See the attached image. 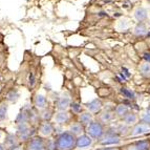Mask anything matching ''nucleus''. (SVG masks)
<instances>
[{
	"mask_svg": "<svg viewBox=\"0 0 150 150\" xmlns=\"http://www.w3.org/2000/svg\"><path fill=\"white\" fill-rule=\"evenodd\" d=\"M18 97H19V95H18L17 90H12V91H10V93H8V100L11 101V102L17 101Z\"/></svg>",
	"mask_w": 150,
	"mask_h": 150,
	"instance_id": "25",
	"label": "nucleus"
},
{
	"mask_svg": "<svg viewBox=\"0 0 150 150\" xmlns=\"http://www.w3.org/2000/svg\"><path fill=\"white\" fill-rule=\"evenodd\" d=\"M70 108H71L74 113H79V115L81 113V110H82V107H81L79 103H71L70 104Z\"/></svg>",
	"mask_w": 150,
	"mask_h": 150,
	"instance_id": "26",
	"label": "nucleus"
},
{
	"mask_svg": "<svg viewBox=\"0 0 150 150\" xmlns=\"http://www.w3.org/2000/svg\"><path fill=\"white\" fill-rule=\"evenodd\" d=\"M147 10L144 8H137V11L134 12V17L137 18V20L140 21V22H143L144 20H146L148 17L147 15Z\"/></svg>",
	"mask_w": 150,
	"mask_h": 150,
	"instance_id": "18",
	"label": "nucleus"
},
{
	"mask_svg": "<svg viewBox=\"0 0 150 150\" xmlns=\"http://www.w3.org/2000/svg\"><path fill=\"white\" fill-rule=\"evenodd\" d=\"M26 150H46L45 142L42 138H34L28 143Z\"/></svg>",
	"mask_w": 150,
	"mask_h": 150,
	"instance_id": "8",
	"label": "nucleus"
},
{
	"mask_svg": "<svg viewBox=\"0 0 150 150\" xmlns=\"http://www.w3.org/2000/svg\"><path fill=\"white\" fill-rule=\"evenodd\" d=\"M121 93H122L126 99H135V95L133 91H131L130 89H127V88H122L121 89Z\"/></svg>",
	"mask_w": 150,
	"mask_h": 150,
	"instance_id": "23",
	"label": "nucleus"
},
{
	"mask_svg": "<svg viewBox=\"0 0 150 150\" xmlns=\"http://www.w3.org/2000/svg\"><path fill=\"white\" fill-rule=\"evenodd\" d=\"M93 120H95L93 115L90 113L89 111H87V110H86V111H83V112H81L80 115H79V122H80L85 128L87 127Z\"/></svg>",
	"mask_w": 150,
	"mask_h": 150,
	"instance_id": "13",
	"label": "nucleus"
},
{
	"mask_svg": "<svg viewBox=\"0 0 150 150\" xmlns=\"http://www.w3.org/2000/svg\"><path fill=\"white\" fill-rule=\"evenodd\" d=\"M99 90H100L99 91V96L100 97H106V96H108L110 93V90L108 88H101Z\"/></svg>",
	"mask_w": 150,
	"mask_h": 150,
	"instance_id": "28",
	"label": "nucleus"
},
{
	"mask_svg": "<svg viewBox=\"0 0 150 150\" xmlns=\"http://www.w3.org/2000/svg\"><path fill=\"white\" fill-rule=\"evenodd\" d=\"M121 121H122V123H124L125 125H127L128 127H132V126H134L135 124H138V123L140 122V115H139L138 113H135L130 110L129 112H128Z\"/></svg>",
	"mask_w": 150,
	"mask_h": 150,
	"instance_id": "7",
	"label": "nucleus"
},
{
	"mask_svg": "<svg viewBox=\"0 0 150 150\" xmlns=\"http://www.w3.org/2000/svg\"><path fill=\"white\" fill-rule=\"evenodd\" d=\"M34 103H35L36 107L39 108V109H45L46 105H47V99H46L44 96L38 95V96H36Z\"/></svg>",
	"mask_w": 150,
	"mask_h": 150,
	"instance_id": "17",
	"label": "nucleus"
},
{
	"mask_svg": "<svg viewBox=\"0 0 150 150\" xmlns=\"http://www.w3.org/2000/svg\"><path fill=\"white\" fill-rule=\"evenodd\" d=\"M132 145L139 150H150V141L148 140L138 141V142L133 143Z\"/></svg>",
	"mask_w": 150,
	"mask_h": 150,
	"instance_id": "19",
	"label": "nucleus"
},
{
	"mask_svg": "<svg viewBox=\"0 0 150 150\" xmlns=\"http://www.w3.org/2000/svg\"><path fill=\"white\" fill-rule=\"evenodd\" d=\"M55 121L59 125H63V124H67L70 121V115L67 111H58L55 115Z\"/></svg>",
	"mask_w": 150,
	"mask_h": 150,
	"instance_id": "15",
	"label": "nucleus"
},
{
	"mask_svg": "<svg viewBox=\"0 0 150 150\" xmlns=\"http://www.w3.org/2000/svg\"><path fill=\"white\" fill-rule=\"evenodd\" d=\"M86 109L87 111H89L90 113H93V115H98V113H100L103 109V104L101 102L100 99H93V101H90L86 104Z\"/></svg>",
	"mask_w": 150,
	"mask_h": 150,
	"instance_id": "6",
	"label": "nucleus"
},
{
	"mask_svg": "<svg viewBox=\"0 0 150 150\" xmlns=\"http://www.w3.org/2000/svg\"><path fill=\"white\" fill-rule=\"evenodd\" d=\"M8 150H23V149H22V147H21V146L16 145V146H13V147H10V149H8Z\"/></svg>",
	"mask_w": 150,
	"mask_h": 150,
	"instance_id": "30",
	"label": "nucleus"
},
{
	"mask_svg": "<svg viewBox=\"0 0 150 150\" xmlns=\"http://www.w3.org/2000/svg\"><path fill=\"white\" fill-rule=\"evenodd\" d=\"M96 150H120V149L115 147H102V148H98Z\"/></svg>",
	"mask_w": 150,
	"mask_h": 150,
	"instance_id": "29",
	"label": "nucleus"
},
{
	"mask_svg": "<svg viewBox=\"0 0 150 150\" xmlns=\"http://www.w3.org/2000/svg\"><path fill=\"white\" fill-rule=\"evenodd\" d=\"M0 150H4V147L2 145H0Z\"/></svg>",
	"mask_w": 150,
	"mask_h": 150,
	"instance_id": "33",
	"label": "nucleus"
},
{
	"mask_svg": "<svg viewBox=\"0 0 150 150\" xmlns=\"http://www.w3.org/2000/svg\"><path fill=\"white\" fill-rule=\"evenodd\" d=\"M57 150H74L77 148V137L69 131H63L56 139Z\"/></svg>",
	"mask_w": 150,
	"mask_h": 150,
	"instance_id": "1",
	"label": "nucleus"
},
{
	"mask_svg": "<svg viewBox=\"0 0 150 150\" xmlns=\"http://www.w3.org/2000/svg\"><path fill=\"white\" fill-rule=\"evenodd\" d=\"M140 73L143 77L150 78V62H145L143 63V64H141Z\"/></svg>",
	"mask_w": 150,
	"mask_h": 150,
	"instance_id": "20",
	"label": "nucleus"
},
{
	"mask_svg": "<svg viewBox=\"0 0 150 150\" xmlns=\"http://www.w3.org/2000/svg\"><path fill=\"white\" fill-rule=\"evenodd\" d=\"M150 131V127L144 123L139 122L138 124H135L134 126L130 128V132H129V137H139V135H143L145 133L149 132Z\"/></svg>",
	"mask_w": 150,
	"mask_h": 150,
	"instance_id": "5",
	"label": "nucleus"
},
{
	"mask_svg": "<svg viewBox=\"0 0 150 150\" xmlns=\"http://www.w3.org/2000/svg\"><path fill=\"white\" fill-rule=\"evenodd\" d=\"M68 131L71 132L74 135H76L78 138V137L84 134V132H86V128L84 127L80 122H75L70 124L69 130H68Z\"/></svg>",
	"mask_w": 150,
	"mask_h": 150,
	"instance_id": "10",
	"label": "nucleus"
},
{
	"mask_svg": "<svg viewBox=\"0 0 150 150\" xmlns=\"http://www.w3.org/2000/svg\"><path fill=\"white\" fill-rule=\"evenodd\" d=\"M106 128L102 123L98 120H93L89 125L86 127V134H88L93 140L100 141L105 134Z\"/></svg>",
	"mask_w": 150,
	"mask_h": 150,
	"instance_id": "2",
	"label": "nucleus"
},
{
	"mask_svg": "<svg viewBox=\"0 0 150 150\" xmlns=\"http://www.w3.org/2000/svg\"><path fill=\"white\" fill-rule=\"evenodd\" d=\"M126 150H139V149H137V148H135L132 144H130L129 146H127V147H126Z\"/></svg>",
	"mask_w": 150,
	"mask_h": 150,
	"instance_id": "31",
	"label": "nucleus"
},
{
	"mask_svg": "<svg viewBox=\"0 0 150 150\" xmlns=\"http://www.w3.org/2000/svg\"><path fill=\"white\" fill-rule=\"evenodd\" d=\"M70 106V99L66 96L58 98L57 101V109L58 111H66Z\"/></svg>",
	"mask_w": 150,
	"mask_h": 150,
	"instance_id": "14",
	"label": "nucleus"
},
{
	"mask_svg": "<svg viewBox=\"0 0 150 150\" xmlns=\"http://www.w3.org/2000/svg\"><path fill=\"white\" fill-rule=\"evenodd\" d=\"M45 149L46 150H57V147H56V140L50 139V140H47V142H45Z\"/></svg>",
	"mask_w": 150,
	"mask_h": 150,
	"instance_id": "24",
	"label": "nucleus"
},
{
	"mask_svg": "<svg viewBox=\"0 0 150 150\" xmlns=\"http://www.w3.org/2000/svg\"><path fill=\"white\" fill-rule=\"evenodd\" d=\"M39 132L42 137H50L54 132V126L50 122H43L41 123L39 127Z\"/></svg>",
	"mask_w": 150,
	"mask_h": 150,
	"instance_id": "11",
	"label": "nucleus"
},
{
	"mask_svg": "<svg viewBox=\"0 0 150 150\" xmlns=\"http://www.w3.org/2000/svg\"><path fill=\"white\" fill-rule=\"evenodd\" d=\"M18 134H19L20 139H22V140H28L30 135H32L30 129L26 123H21V124H19V127H18Z\"/></svg>",
	"mask_w": 150,
	"mask_h": 150,
	"instance_id": "16",
	"label": "nucleus"
},
{
	"mask_svg": "<svg viewBox=\"0 0 150 150\" xmlns=\"http://www.w3.org/2000/svg\"><path fill=\"white\" fill-rule=\"evenodd\" d=\"M93 140L90 138L88 134H82L80 137H78L77 138V148L79 149H82V148H87L90 147V146L93 145Z\"/></svg>",
	"mask_w": 150,
	"mask_h": 150,
	"instance_id": "9",
	"label": "nucleus"
},
{
	"mask_svg": "<svg viewBox=\"0 0 150 150\" xmlns=\"http://www.w3.org/2000/svg\"><path fill=\"white\" fill-rule=\"evenodd\" d=\"M140 122L144 123V124H146V125H148L150 127V108H147V109L141 115Z\"/></svg>",
	"mask_w": 150,
	"mask_h": 150,
	"instance_id": "22",
	"label": "nucleus"
},
{
	"mask_svg": "<svg viewBox=\"0 0 150 150\" xmlns=\"http://www.w3.org/2000/svg\"><path fill=\"white\" fill-rule=\"evenodd\" d=\"M34 82H35V81H34V76H33V74H30V83L32 84V85H34Z\"/></svg>",
	"mask_w": 150,
	"mask_h": 150,
	"instance_id": "32",
	"label": "nucleus"
},
{
	"mask_svg": "<svg viewBox=\"0 0 150 150\" xmlns=\"http://www.w3.org/2000/svg\"><path fill=\"white\" fill-rule=\"evenodd\" d=\"M6 118V106L2 105L0 106V120Z\"/></svg>",
	"mask_w": 150,
	"mask_h": 150,
	"instance_id": "27",
	"label": "nucleus"
},
{
	"mask_svg": "<svg viewBox=\"0 0 150 150\" xmlns=\"http://www.w3.org/2000/svg\"><path fill=\"white\" fill-rule=\"evenodd\" d=\"M134 33L137 36H144L147 34V28L144 22H140L134 28Z\"/></svg>",
	"mask_w": 150,
	"mask_h": 150,
	"instance_id": "21",
	"label": "nucleus"
},
{
	"mask_svg": "<svg viewBox=\"0 0 150 150\" xmlns=\"http://www.w3.org/2000/svg\"><path fill=\"white\" fill-rule=\"evenodd\" d=\"M115 118H117V117H115L113 109H104L103 111H101V112L99 113L98 121L102 123L104 126H106V125L112 124Z\"/></svg>",
	"mask_w": 150,
	"mask_h": 150,
	"instance_id": "4",
	"label": "nucleus"
},
{
	"mask_svg": "<svg viewBox=\"0 0 150 150\" xmlns=\"http://www.w3.org/2000/svg\"><path fill=\"white\" fill-rule=\"evenodd\" d=\"M121 138L119 134L110 131V130L106 129L105 134L103 135V138L99 141V144L103 147H109V146H113V145H119L121 143Z\"/></svg>",
	"mask_w": 150,
	"mask_h": 150,
	"instance_id": "3",
	"label": "nucleus"
},
{
	"mask_svg": "<svg viewBox=\"0 0 150 150\" xmlns=\"http://www.w3.org/2000/svg\"><path fill=\"white\" fill-rule=\"evenodd\" d=\"M113 111H115V117L118 119H120V120H122V119L130 111V107L126 105V104H123L122 103V104H118V105L115 106Z\"/></svg>",
	"mask_w": 150,
	"mask_h": 150,
	"instance_id": "12",
	"label": "nucleus"
}]
</instances>
